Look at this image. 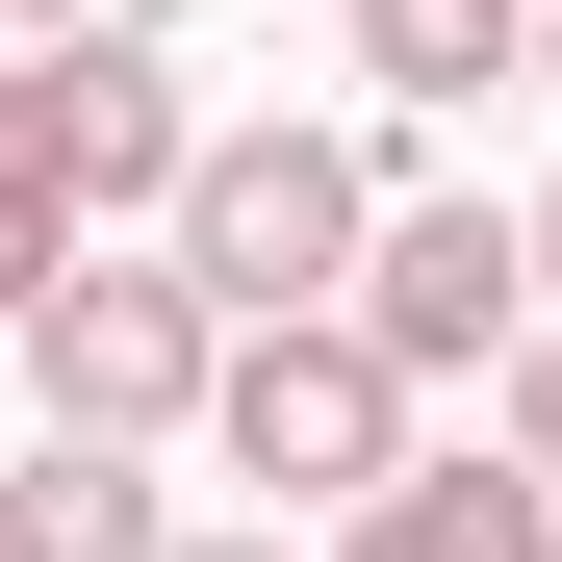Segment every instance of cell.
I'll list each match as a JSON object with an SVG mask.
<instances>
[{"label":"cell","mask_w":562,"mask_h":562,"mask_svg":"<svg viewBox=\"0 0 562 562\" xmlns=\"http://www.w3.org/2000/svg\"><path fill=\"white\" fill-rule=\"evenodd\" d=\"M358 231H384V154H358V128H205L179 205H154V281L205 333H307L358 281Z\"/></svg>","instance_id":"6da1fadb"},{"label":"cell","mask_w":562,"mask_h":562,"mask_svg":"<svg viewBox=\"0 0 562 562\" xmlns=\"http://www.w3.org/2000/svg\"><path fill=\"white\" fill-rule=\"evenodd\" d=\"M205 460H231V486H281V512L333 537L358 486H409L435 435H409V384H384V358L307 307V333H231V358H205ZM281 512H256V537H281Z\"/></svg>","instance_id":"7a4b0ae2"},{"label":"cell","mask_w":562,"mask_h":562,"mask_svg":"<svg viewBox=\"0 0 562 562\" xmlns=\"http://www.w3.org/2000/svg\"><path fill=\"white\" fill-rule=\"evenodd\" d=\"M333 333L384 358L409 409H435V384H486V358L537 333V281H512V205H460V179H384V231H358V281H333Z\"/></svg>","instance_id":"3957f363"},{"label":"cell","mask_w":562,"mask_h":562,"mask_svg":"<svg viewBox=\"0 0 562 562\" xmlns=\"http://www.w3.org/2000/svg\"><path fill=\"white\" fill-rule=\"evenodd\" d=\"M179 154H205V103H179L154 26H52V52H26V179H52L77 256H128V231L179 205Z\"/></svg>","instance_id":"277c9868"},{"label":"cell","mask_w":562,"mask_h":562,"mask_svg":"<svg viewBox=\"0 0 562 562\" xmlns=\"http://www.w3.org/2000/svg\"><path fill=\"white\" fill-rule=\"evenodd\" d=\"M205 358H231V333L179 307L154 256H77L52 307H26V384H52V435H77V460H154V435H205Z\"/></svg>","instance_id":"5b68a950"},{"label":"cell","mask_w":562,"mask_h":562,"mask_svg":"<svg viewBox=\"0 0 562 562\" xmlns=\"http://www.w3.org/2000/svg\"><path fill=\"white\" fill-rule=\"evenodd\" d=\"M333 562H562V512L512 486V460H409V486H358Z\"/></svg>","instance_id":"8992f818"},{"label":"cell","mask_w":562,"mask_h":562,"mask_svg":"<svg viewBox=\"0 0 562 562\" xmlns=\"http://www.w3.org/2000/svg\"><path fill=\"white\" fill-rule=\"evenodd\" d=\"M333 26H358V77H384L409 128H435V103H512V77H537V0H333Z\"/></svg>","instance_id":"52a82bcc"},{"label":"cell","mask_w":562,"mask_h":562,"mask_svg":"<svg viewBox=\"0 0 562 562\" xmlns=\"http://www.w3.org/2000/svg\"><path fill=\"white\" fill-rule=\"evenodd\" d=\"M0 562H179V512H154V460L26 435V460H0Z\"/></svg>","instance_id":"ba28073f"},{"label":"cell","mask_w":562,"mask_h":562,"mask_svg":"<svg viewBox=\"0 0 562 562\" xmlns=\"http://www.w3.org/2000/svg\"><path fill=\"white\" fill-rule=\"evenodd\" d=\"M52 281H77V231H52V179H26V52H0V333H26Z\"/></svg>","instance_id":"9c48e42d"},{"label":"cell","mask_w":562,"mask_h":562,"mask_svg":"<svg viewBox=\"0 0 562 562\" xmlns=\"http://www.w3.org/2000/svg\"><path fill=\"white\" fill-rule=\"evenodd\" d=\"M486 460L562 512V333H512V358H486Z\"/></svg>","instance_id":"30bf717a"},{"label":"cell","mask_w":562,"mask_h":562,"mask_svg":"<svg viewBox=\"0 0 562 562\" xmlns=\"http://www.w3.org/2000/svg\"><path fill=\"white\" fill-rule=\"evenodd\" d=\"M512 281H537V333H562V179H537V205H512Z\"/></svg>","instance_id":"8fae6325"},{"label":"cell","mask_w":562,"mask_h":562,"mask_svg":"<svg viewBox=\"0 0 562 562\" xmlns=\"http://www.w3.org/2000/svg\"><path fill=\"white\" fill-rule=\"evenodd\" d=\"M0 26H26V52H52V26H103V0H0Z\"/></svg>","instance_id":"7c38bea8"},{"label":"cell","mask_w":562,"mask_h":562,"mask_svg":"<svg viewBox=\"0 0 562 562\" xmlns=\"http://www.w3.org/2000/svg\"><path fill=\"white\" fill-rule=\"evenodd\" d=\"M179 562H307V537H179Z\"/></svg>","instance_id":"4fadbf2b"},{"label":"cell","mask_w":562,"mask_h":562,"mask_svg":"<svg viewBox=\"0 0 562 562\" xmlns=\"http://www.w3.org/2000/svg\"><path fill=\"white\" fill-rule=\"evenodd\" d=\"M537 103H562V0H537Z\"/></svg>","instance_id":"5bb4252c"}]
</instances>
